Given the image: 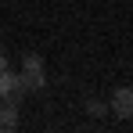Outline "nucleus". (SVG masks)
Returning a JSON list of instances; mask_svg holds the SVG:
<instances>
[{"mask_svg": "<svg viewBox=\"0 0 133 133\" xmlns=\"http://www.w3.org/2000/svg\"><path fill=\"white\" fill-rule=\"evenodd\" d=\"M18 72H22L25 90H29V94H36V90H43V87H47V72H43V58H40V54H25Z\"/></svg>", "mask_w": 133, "mask_h": 133, "instance_id": "obj_1", "label": "nucleus"}, {"mask_svg": "<svg viewBox=\"0 0 133 133\" xmlns=\"http://www.w3.org/2000/svg\"><path fill=\"white\" fill-rule=\"evenodd\" d=\"M25 94H29V90H25L22 72L4 68V72H0V101H15V104H22V97H25Z\"/></svg>", "mask_w": 133, "mask_h": 133, "instance_id": "obj_2", "label": "nucleus"}, {"mask_svg": "<svg viewBox=\"0 0 133 133\" xmlns=\"http://www.w3.org/2000/svg\"><path fill=\"white\" fill-rule=\"evenodd\" d=\"M108 111L119 119H133V87H119L108 101Z\"/></svg>", "mask_w": 133, "mask_h": 133, "instance_id": "obj_3", "label": "nucleus"}, {"mask_svg": "<svg viewBox=\"0 0 133 133\" xmlns=\"http://www.w3.org/2000/svg\"><path fill=\"white\" fill-rule=\"evenodd\" d=\"M0 126H11V130L18 126V104L15 101H4L0 104Z\"/></svg>", "mask_w": 133, "mask_h": 133, "instance_id": "obj_4", "label": "nucleus"}, {"mask_svg": "<svg viewBox=\"0 0 133 133\" xmlns=\"http://www.w3.org/2000/svg\"><path fill=\"white\" fill-rule=\"evenodd\" d=\"M104 111H108V104H104V101L87 97V115H94V119H104Z\"/></svg>", "mask_w": 133, "mask_h": 133, "instance_id": "obj_5", "label": "nucleus"}, {"mask_svg": "<svg viewBox=\"0 0 133 133\" xmlns=\"http://www.w3.org/2000/svg\"><path fill=\"white\" fill-rule=\"evenodd\" d=\"M4 68H7V54H0V72H4Z\"/></svg>", "mask_w": 133, "mask_h": 133, "instance_id": "obj_6", "label": "nucleus"}, {"mask_svg": "<svg viewBox=\"0 0 133 133\" xmlns=\"http://www.w3.org/2000/svg\"><path fill=\"white\" fill-rule=\"evenodd\" d=\"M0 133H15V130H11V126H0Z\"/></svg>", "mask_w": 133, "mask_h": 133, "instance_id": "obj_7", "label": "nucleus"}]
</instances>
